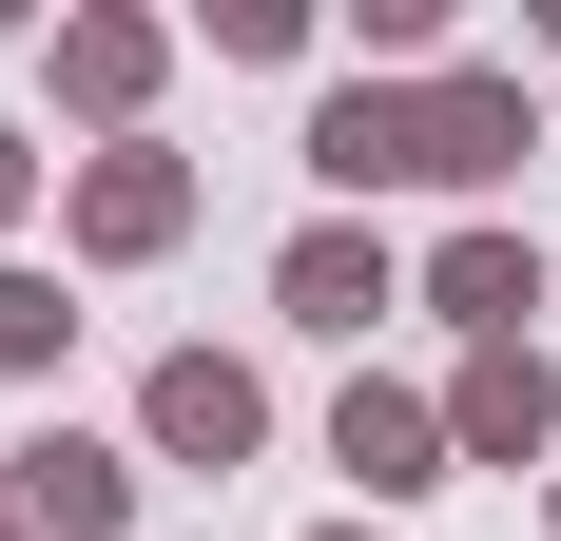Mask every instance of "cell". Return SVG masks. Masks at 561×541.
I'll use <instances>...</instances> for the list:
<instances>
[{"instance_id": "obj_13", "label": "cell", "mask_w": 561, "mask_h": 541, "mask_svg": "<svg viewBox=\"0 0 561 541\" xmlns=\"http://www.w3.org/2000/svg\"><path fill=\"white\" fill-rule=\"evenodd\" d=\"M20 214H39V156H20V136H0V232H20Z\"/></svg>"}, {"instance_id": "obj_14", "label": "cell", "mask_w": 561, "mask_h": 541, "mask_svg": "<svg viewBox=\"0 0 561 541\" xmlns=\"http://www.w3.org/2000/svg\"><path fill=\"white\" fill-rule=\"evenodd\" d=\"M310 541H388V522H310Z\"/></svg>"}, {"instance_id": "obj_1", "label": "cell", "mask_w": 561, "mask_h": 541, "mask_svg": "<svg viewBox=\"0 0 561 541\" xmlns=\"http://www.w3.org/2000/svg\"><path fill=\"white\" fill-rule=\"evenodd\" d=\"M136 445H156V464H252V445H272V387L232 368V348H156V387H136Z\"/></svg>"}, {"instance_id": "obj_8", "label": "cell", "mask_w": 561, "mask_h": 541, "mask_svg": "<svg viewBox=\"0 0 561 541\" xmlns=\"http://www.w3.org/2000/svg\"><path fill=\"white\" fill-rule=\"evenodd\" d=\"M446 445H465V464H542V445H561V368H542V348H465Z\"/></svg>"}, {"instance_id": "obj_9", "label": "cell", "mask_w": 561, "mask_h": 541, "mask_svg": "<svg viewBox=\"0 0 561 541\" xmlns=\"http://www.w3.org/2000/svg\"><path fill=\"white\" fill-rule=\"evenodd\" d=\"M330 464L368 503H426V484H446V406H426V387H348V406H330Z\"/></svg>"}, {"instance_id": "obj_12", "label": "cell", "mask_w": 561, "mask_h": 541, "mask_svg": "<svg viewBox=\"0 0 561 541\" xmlns=\"http://www.w3.org/2000/svg\"><path fill=\"white\" fill-rule=\"evenodd\" d=\"M214 58H310V0H214Z\"/></svg>"}, {"instance_id": "obj_10", "label": "cell", "mask_w": 561, "mask_h": 541, "mask_svg": "<svg viewBox=\"0 0 561 541\" xmlns=\"http://www.w3.org/2000/svg\"><path fill=\"white\" fill-rule=\"evenodd\" d=\"M156 20H58V97H78V116H98V156H116V136H136V97H156Z\"/></svg>"}, {"instance_id": "obj_15", "label": "cell", "mask_w": 561, "mask_h": 541, "mask_svg": "<svg viewBox=\"0 0 561 541\" xmlns=\"http://www.w3.org/2000/svg\"><path fill=\"white\" fill-rule=\"evenodd\" d=\"M0 541H20V503H0Z\"/></svg>"}, {"instance_id": "obj_6", "label": "cell", "mask_w": 561, "mask_h": 541, "mask_svg": "<svg viewBox=\"0 0 561 541\" xmlns=\"http://www.w3.org/2000/svg\"><path fill=\"white\" fill-rule=\"evenodd\" d=\"M426 310H446L465 348H523V310H542V232H504V214H465L446 252H426Z\"/></svg>"}, {"instance_id": "obj_11", "label": "cell", "mask_w": 561, "mask_h": 541, "mask_svg": "<svg viewBox=\"0 0 561 541\" xmlns=\"http://www.w3.org/2000/svg\"><path fill=\"white\" fill-rule=\"evenodd\" d=\"M58 348H78V310H58V270H20V252H0V368L39 387Z\"/></svg>"}, {"instance_id": "obj_2", "label": "cell", "mask_w": 561, "mask_h": 541, "mask_svg": "<svg viewBox=\"0 0 561 541\" xmlns=\"http://www.w3.org/2000/svg\"><path fill=\"white\" fill-rule=\"evenodd\" d=\"M310 174L330 194H426V78H330L310 97Z\"/></svg>"}, {"instance_id": "obj_5", "label": "cell", "mask_w": 561, "mask_h": 541, "mask_svg": "<svg viewBox=\"0 0 561 541\" xmlns=\"http://www.w3.org/2000/svg\"><path fill=\"white\" fill-rule=\"evenodd\" d=\"M174 232H194V156H156V136H116V156H78V252H98V270L174 252Z\"/></svg>"}, {"instance_id": "obj_3", "label": "cell", "mask_w": 561, "mask_h": 541, "mask_svg": "<svg viewBox=\"0 0 561 541\" xmlns=\"http://www.w3.org/2000/svg\"><path fill=\"white\" fill-rule=\"evenodd\" d=\"M0 503H20V541H136V445H98V426H39Z\"/></svg>"}, {"instance_id": "obj_4", "label": "cell", "mask_w": 561, "mask_h": 541, "mask_svg": "<svg viewBox=\"0 0 561 541\" xmlns=\"http://www.w3.org/2000/svg\"><path fill=\"white\" fill-rule=\"evenodd\" d=\"M523 156H542V136H523V78L504 58H446V78H426V194H504Z\"/></svg>"}, {"instance_id": "obj_16", "label": "cell", "mask_w": 561, "mask_h": 541, "mask_svg": "<svg viewBox=\"0 0 561 541\" xmlns=\"http://www.w3.org/2000/svg\"><path fill=\"white\" fill-rule=\"evenodd\" d=\"M542 39H561V0H542Z\"/></svg>"}, {"instance_id": "obj_7", "label": "cell", "mask_w": 561, "mask_h": 541, "mask_svg": "<svg viewBox=\"0 0 561 541\" xmlns=\"http://www.w3.org/2000/svg\"><path fill=\"white\" fill-rule=\"evenodd\" d=\"M272 310H290V329H368V310H407V270H388L368 214H310V232L272 252Z\"/></svg>"}]
</instances>
